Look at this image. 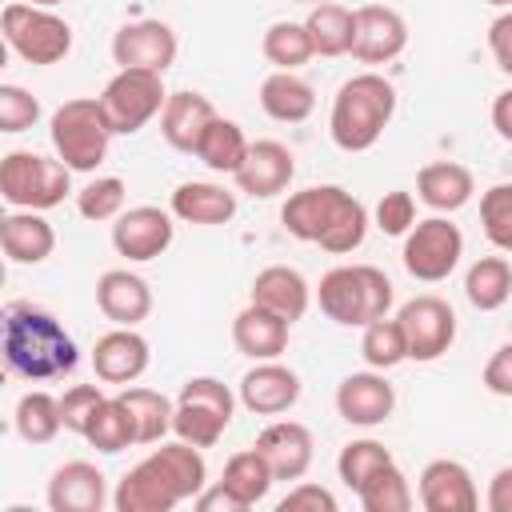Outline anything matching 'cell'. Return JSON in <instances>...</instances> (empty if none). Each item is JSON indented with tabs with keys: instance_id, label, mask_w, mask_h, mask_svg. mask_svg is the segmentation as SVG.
<instances>
[{
	"instance_id": "1",
	"label": "cell",
	"mask_w": 512,
	"mask_h": 512,
	"mask_svg": "<svg viewBox=\"0 0 512 512\" xmlns=\"http://www.w3.org/2000/svg\"><path fill=\"white\" fill-rule=\"evenodd\" d=\"M4 368L28 384L60 380L80 364V348L72 332L40 304L12 300L4 304V336H0Z\"/></svg>"
},
{
	"instance_id": "2",
	"label": "cell",
	"mask_w": 512,
	"mask_h": 512,
	"mask_svg": "<svg viewBox=\"0 0 512 512\" xmlns=\"http://www.w3.org/2000/svg\"><path fill=\"white\" fill-rule=\"evenodd\" d=\"M280 224L304 244H320L332 256L356 252L368 236V208L340 184H312L284 200Z\"/></svg>"
},
{
	"instance_id": "3",
	"label": "cell",
	"mask_w": 512,
	"mask_h": 512,
	"mask_svg": "<svg viewBox=\"0 0 512 512\" xmlns=\"http://www.w3.org/2000/svg\"><path fill=\"white\" fill-rule=\"evenodd\" d=\"M396 116V88L380 72L348 76L328 112V136L340 152H368Z\"/></svg>"
},
{
	"instance_id": "4",
	"label": "cell",
	"mask_w": 512,
	"mask_h": 512,
	"mask_svg": "<svg viewBox=\"0 0 512 512\" xmlns=\"http://www.w3.org/2000/svg\"><path fill=\"white\" fill-rule=\"evenodd\" d=\"M392 280L376 264H340L328 268L316 284V304L332 324L364 328L392 308Z\"/></svg>"
},
{
	"instance_id": "5",
	"label": "cell",
	"mask_w": 512,
	"mask_h": 512,
	"mask_svg": "<svg viewBox=\"0 0 512 512\" xmlns=\"http://www.w3.org/2000/svg\"><path fill=\"white\" fill-rule=\"evenodd\" d=\"M48 140L72 172H96L112 144V128L100 100L96 96L64 100L48 120Z\"/></svg>"
},
{
	"instance_id": "6",
	"label": "cell",
	"mask_w": 512,
	"mask_h": 512,
	"mask_svg": "<svg viewBox=\"0 0 512 512\" xmlns=\"http://www.w3.org/2000/svg\"><path fill=\"white\" fill-rule=\"evenodd\" d=\"M72 192V168L56 156H40V152H8L0 160V196L12 208H32V212H48L56 204H64V196Z\"/></svg>"
},
{
	"instance_id": "7",
	"label": "cell",
	"mask_w": 512,
	"mask_h": 512,
	"mask_svg": "<svg viewBox=\"0 0 512 512\" xmlns=\"http://www.w3.org/2000/svg\"><path fill=\"white\" fill-rule=\"evenodd\" d=\"M236 392L216 380V376H192L180 384L176 396V416H172V432L196 448H212L220 444V436L228 432L232 416H236Z\"/></svg>"
},
{
	"instance_id": "8",
	"label": "cell",
	"mask_w": 512,
	"mask_h": 512,
	"mask_svg": "<svg viewBox=\"0 0 512 512\" xmlns=\"http://www.w3.org/2000/svg\"><path fill=\"white\" fill-rule=\"evenodd\" d=\"M0 32H4V44L28 64H60L72 52V24L52 8H40L28 0L4 4Z\"/></svg>"
},
{
	"instance_id": "9",
	"label": "cell",
	"mask_w": 512,
	"mask_h": 512,
	"mask_svg": "<svg viewBox=\"0 0 512 512\" xmlns=\"http://www.w3.org/2000/svg\"><path fill=\"white\" fill-rule=\"evenodd\" d=\"M96 100H100V108H104V116H108L112 136H132V132H140L152 116L164 112L168 92H164V76H160V72L120 68V72L104 84V92H100Z\"/></svg>"
},
{
	"instance_id": "10",
	"label": "cell",
	"mask_w": 512,
	"mask_h": 512,
	"mask_svg": "<svg viewBox=\"0 0 512 512\" xmlns=\"http://www.w3.org/2000/svg\"><path fill=\"white\" fill-rule=\"evenodd\" d=\"M464 256V232L448 220V216H428V220H416L404 236V272L420 284H440L456 272Z\"/></svg>"
},
{
	"instance_id": "11",
	"label": "cell",
	"mask_w": 512,
	"mask_h": 512,
	"mask_svg": "<svg viewBox=\"0 0 512 512\" xmlns=\"http://www.w3.org/2000/svg\"><path fill=\"white\" fill-rule=\"evenodd\" d=\"M396 320H400L404 340H408V360H416V364L440 360L456 340V312H452L448 300H440L432 292L412 296L408 304H400Z\"/></svg>"
},
{
	"instance_id": "12",
	"label": "cell",
	"mask_w": 512,
	"mask_h": 512,
	"mask_svg": "<svg viewBox=\"0 0 512 512\" xmlns=\"http://www.w3.org/2000/svg\"><path fill=\"white\" fill-rule=\"evenodd\" d=\"M176 216L156 208V204H136V208H124L116 220H112V248L128 260V264H148L156 256L168 252L172 236H176Z\"/></svg>"
},
{
	"instance_id": "13",
	"label": "cell",
	"mask_w": 512,
	"mask_h": 512,
	"mask_svg": "<svg viewBox=\"0 0 512 512\" xmlns=\"http://www.w3.org/2000/svg\"><path fill=\"white\" fill-rule=\"evenodd\" d=\"M180 40L164 20H132L120 24L112 36V60L116 68H144V72H168L176 64Z\"/></svg>"
},
{
	"instance_id": "14",
	"label": "cell",
	"mask_w": 512,
	"mask_h": 512,
	"mask_svg": "<svg viewBox=\"0 0 512 512\" xmlns=\"http://www.w3.org/2000/svg\"><path fill=\"white\" fill-rule=\"evenodd\" d=\"M408 48V20L388 4H364L356 8L352 24V52L360 64H388Z\"/></svg>"
},
{
	"instance_id": "15",
	"label": "cell",
	"mask_w": 512,
	"mask_h": 512,
	"mask_svg": "<svg viewBox=\"0 0 512 512\" xmlns=\"http://www.w3.org/2000/svg\"><path fill=\"white\" fill-rule=\"evenodd\" d=\"M396 408V388L384 380V372H348L336 384V412L352 428H376L392 416Z\"/></svg>"
},
{
	"instance_id": "16",
	"label": "cell",
	"mask_w": 512,
	"mask_h": 512,
	"mask_svg": "<svg viewBox=\"0 0 512 512\" xmlns=\"http://www.w3.org/2000/svg\"><path fill=\"white\" fill-rule=\"evenodd\" d=\"M148 364H152V352H148V340L136 328H120L116 324L112 332H104L92 344V372L104 384L128 388L148 372Z\"/></svg>"
},
{
	"instance_id": "17",
	"label": "cell",
	"mask_w": 512,
	"mask_h": 512,
	"mask_svg": "<svg viewBox=\"0 0 512 512\" xmlns=\"http://www.w3.org/2000/svg\"><path fill=\"white\" fill-rule=\"evenodd\" d=\"M292 176H296V160H292L288 144H280V140H252L244 164L232 172L236 188L256 200L280 196L292 184Z\"/></svg>"
},
{
	"instance_id": "18",
	"label": "cell",
	"mask_w": 512,
	"mask_h": 512,
	"mask_svg": "<svg viewBox=\"0 0 512 512\" xmlns=\"http://www.w3.org/2000/svg\"><path fill=\"white\" fill-rule=\"evenodd\" d=\"M240 404L256 416H280L300 400V376L280 360H256L240 376Z\"/></svg>"
},
{
	"instance_id": "19",
	"label": "cell",
	"mask_w": 512,
	"mask_h": 512,
	"mask_svg": "<svg viewBox=\"0 0 512 512\" xmlns=\"http://www.w3.org/2000/svg\"><path fill=\"white\" fill-rule=\"evenodd\" d=\"M416 496L428 512H476L480 508V492L472 472L460 460H428L416 484Z\"/></svg>"
},
{
	"instance_id": "20",
	"label": "cell",
	"mask_w": 512,
	"mask_h": 512,
	"mask_svg": "<svg viewBox=\"0 0 512 512\" xmlns=\"http://www.w3.org/2000/svg\"><path fill=\"white\" fill-rule=\"evenodd\" d=\"M256 448L272 464L276 480H300L312 468V456H316V440L300 420H272L256 436Z\"/></svg>"
},
{
	"instance_id": "21",
	"label": "cell",
	"mask_w": 512,
	"mask_h": 512,
	"mask_svg": "<svg viewBox=\"0 0 512 512\" xmlns=\"http://www.w3.org/2000/svg\"><path fill=\"white\" fill-rule=\"evenodd\" d=\"M108 504V480L88 460H68L48 480V508L52 512H100Z\"/></svg>"
},
{
	"instance_id": "22",
	"label": "cell",
	"mask_w": 512,
	"mask_h": 512,
	"mask_svg": "<svg viewBox=\"0 0 512 512\" xmlns=\"http://www.w3.org/2000/svg\"><path fill=\"white\" fill-rule=\"evenodd\" d=\"M96 308L120 324V328H136L140 320H148L152 312V288L140 272H128V268H108L100 280H96Z\"/></svg>"
},
{
	"instance_id": "23",
	"label": "cell",
	"mask_w": 512,
	"mask_h": 512,
	"mask_svg": "<svg viewBox=\"0 0 512 512\" xmlns=\"http://www.w3.org/2000/svg\"><path fill=\"white\" fill-rule=\"evenodd\" d=\"M220 112L212 108V100L208 96H200V92H168V100H164V112H160V136L176 148V152H192L196 156V148H200V140H204V132H208V124L216 120Z\"/></svg>"
},
{
	"instance_id": "24",
	"label": "cell",
	"mask_w": 512,
	"mask_h": 512,
	"mask_svg": "<svg viewBox=\"0 0 512 512\" xmlns=\"http://www.w3.org/2000/svg\"><path fill=\"white\" fill-rule=\"evenodd\" d=\"M248 300L268 308V312H276V316H284L288 324H296L308 312V304H312V288H308V280L296 268L268 264V268L256 272V280L248 288Z\"/></svg>"
},
{
	"instance_id": "25",
	"label": "cell",
	"mask_w": 512,
	"mask_h": 512,
	"mask_svg": "<svg viewBox=\"0 0 512 512\" xmlns=\"http://www.w3.org/2000/svg\"><path fill=\"white\" fill-rule=\"evenodd\" d=\"M288 332H292V324L284 316H276L252 300H248V308H240L232 316V344L248 360H280V352L288 348Z\"/></svg>"
},
{
	"instance_id": "26",
	"label": "cell",
	"mask_w": 512,
	"mask_h": 512,
	"mask_svg": "<svg viewBox=\"0 0 512 512\" xmlns=\"http://www.w3.org/2000/svg\"><path fill=\"white\" fill-rule=\"evenodd\" d=\"M0 248L12 264H44L56 248V228L44 220V212L16 208L0 220Z\"/></svg>"
},
{
	"instance_id": "27",
	"label": "cell",
	"mask_w": 512,
	"mask_h": 512,
	"mask_svg": "<svg viewBox=\"0 0 512 512\" xmlns=\"http://www.w3.org/2000/svg\"><path fill=\"white\" fill-rule=\"evenodd\" d=\"M472 192H476V180H472V172H468L464 164H456V160H432V164H424V168L416 172V196H420L432 212H440V216L464 208V204L472 200Z\"/></svg>"
},
{
	"instance_id": "28",
	"label": "cell",
	"mask_w": 512,
	"mask_h": 512,
	"mask_svg": "<svg viewBox=\"0 0 512 512\" xmlns=\"http://www.w3.org/2000/svg\"><path fill=\"white\" fill-rule=\"evenodd\" d=\"M176 220L184 224H200V228H212V224H228L236 216V192H228L224 184H212V180H184L176 192H172V208H168Z\"/></svg>"
},
{
	"instance_id": "29",
	"label": "cell",
	"mask_w": 512,
	"mask_h": 512,
	"mask_svg": "<svg viewBox=\"0 0 512 512\" xmlns=\"http://www.w3.org/2000/svg\"><path fill=\"white\" fill-rule=\"evenodd\" d=\"M180 504V496L172 492V484L148 464V456L124 472V480L112 492V508L116 512H172Z\"/></svg>"
},
{
	"instance_id": "30",
	"label": "cell",
	"mask_w": 512,
	"mask_h": 512,
	"mask_svg": "<svg viewBox=\"0 0 512 512\" xmlns=\"http://www.w3.org/2000/svg\"><path fill=\"white\" fill-rule=\"evenodd\" d=\"M260 108H264V116H272L276 124H300V120H308V116L316 112V92H312V84H308L304 76L276 68V72L264 76V84H260Z\"/></svg>"
},
{
	"instance_id": "31",
	"label": "cell",
	"mask_w": 512,
	"mask_h": 512,
	"mask_svg": "<svg viewBox=\"0 0 512 512\" xmlns=\"http://www.w3.org/2000/svg\"><path fill=\"white\" fill-rule=\"evenodd\" d=\"M352 24H356V8H344L336 0L312 4L304 16V28L312 36L316 56H348L352 52Z\"/></svg>"
},
{
	"instance_id": "32",
	"label": "cell",
	"mask_w": 512,
	"mask_h": 512,
	"mask_svg": "<svg viewBox=\"0 0 512 512\" xmlns=\"http://www.w3.org/2000/svg\"><path fill=\"white\" fill-rule=\"evenodd\" d=\"M120 400H124V404H128V412H132V424H136V444H160V440L172 432L176 404H172L164 392L132 384V388H124V392H120Z\"/></svg>"
},
{
	"instance_id": "33",
	"label": "cell",
	"mask_w": 512,
	"mask_h": 512,
	"mask_svg": "<svg viewBox=\"0 0 512 512\" xmlns=\"http://www.w3.org/2000/svg\"><path fill=\"white\" fill-rule=\"evenodd\" d=\"M12 424H16V436H20L24 444H52V440L60 436V428H64L60 396H52V392H44V388L24 392V396L16 400Z\"/></svg>"
},
{
	"instance_id": "34",
	"label": "cell",
	"mask_w": 512,
	"mask_h": 512,
	"mask_svg": "<svg viewBox=\"0 0 512 512\" xmlns=\"http://www.w3.org/2000/svg\"><path fill=\"white\" fill-rule=\"evenodd\" d=\"M248 144H252V140L244 136V128H240L236 120L216 116V120L208 124V132H204L200 148H196V160H200L208 172H224V176H232V172L244 164Z\"/></svg>"
},
{
	"instance_id": "35",
	"label": "cell",
	"mask_w": 512,
	"mask_h": 512,
	"mask_svg": "<svg viewBox=\"0 0 512 512\" xmlns=\"http://www.w3.org/2000/svg\"><path fill=\"white\" fill-rule=\"evenodd\" d=\"M464 296L480 312H496L512 296V264L504 256H480L464 276Z\"/></svg>"
},
{
	"instance_id": "36",
	"label": "cell",
	"mask_w": 512,
	"mask_h": 512,
	"mask_svg": "<svg viewBox=\"0 0 512 512\" xmlns=\"http://www.w3.org/2000/svg\"><path fill=\"white\" fill-rule=\"evenodd\" d=\"M260 52H264V60H268L272 68H280V72H296L300 64H308V60L316 56L304 20H276V24H268V32H264V40H260Z\"/></svg>"
},
{
	"instance_id": "37",
	"label": "cell",
	"mask_w": 512,
	"mask_h": 512,
	"mask_svg": "<svg viewBox=\"0 0 512 512\" xmlns=\"http://www.w3.org/2000/svg\"><path fill=\"white\" fill-rule=\"evenodd\" d=\"M220 484H224V488H232V492L252 508V504H260V500L268 496V488L276 484V472H272V464L260 456V448L252 444V448H244V452L228 456Z\"/></svg>"
},
{
	"instance_id": "38",
	"label": "cell",
	"mask_w": 512,
	"mask_h": 512,
	"mask_svg": "<svg viewBox=\"0 0 512 512\" xmlns=\"http://www.w3.org/2000/svg\"><path fill=\"white\" fill-rule=\"evenodd\" d=\"M84 440H88L96 452H108V456H116V452H124L128 444H136V424H132L128 404H124L120 396H108V400L96 408V416H92Z\"/></svg>"
},
{
	"instance_id": "39",
	"label": "cell",
	"mask_w": 512,
	"mask_h": 512,
	"mask_svg": "<svg viewBox=\"0 0 512 512\" xmlns=\"http://www.w3.org/2000/svg\"><path fill=\"white\" fill-rule=\"evenodd\" d=\"M356 500H360V508L364 512H408L412 508V484H408V476L396 468V460L392 464H384L376 476H368L360 488H356Z\"/></svg>"
},
{
	"instance_id": "40",
	"label": "cell",
	"mask_w": 512,
	"mask_h": 512,
	"mask_svg": "<svg viewBox=\"0 0 512 512\" xmlns=\"http://www.w3.org/2000/svg\"><path fill=\"white\" fill-rule=\"evenodd\" d=\"M360 356H364V364H368V368H376V372H388V368L404 364V360H408V340H404L400 320L380 316V320L364 324Z\"/></svg>"
},
{
	"instance_id": "41",
	"label": "cell",
	"mask_w": 512,
	"mask_h": 512,
	"mask_svg": "<svg viewBox=\"0 0 512 512\" xmlns=\"http://www.w3.org/2000/svg\"><path fill=\"white\" fill-rule=\"evenodd\" d=\"M384 464H392V452L380 444V440H372V436H364V440H348L344 448H340V456H336V472H340V480L356 492L368 476H376Z\"/></svg>"
},
{
	"instance_id": "42",
	"label": "cell",
	"mask_w": 512,
	"mask_h": 512,
	"mask_svg": "<svg viewBox=\"0 0 512 512\" xmlns=\"http://www.w3.org/2000/svg\"><path fill=\"white\" fill-rule=\"evenodd\" d=\"M124 200H128V188L120 176H96L76 192V212L92 224H104L124 212Z\"/></svg>"
},
{
	"instance_id": "43",
	"label": "cell",
	"mask_w": 512,
	"mask_h": 512,
	"mask_svg": "<svg viewBox=\"0 0 512 512\" xmlns=\"http://www.w3.org/2000/svg\"><path fill=\"white\" fill-rule=\"evenodd\" d=\"M480 224L496 252H512V184H492L480 196Z\"/></svg>"
},
{
	"instance_id": "44",
	"label": "cell",
	"mask_w": 512,
	"mask_h": 512,
	"mask_svg": "<svg viewBox=\"0 0 512 512\" xmlns=\"http://www.w3.org/2000/svg\"><path fill=\"white\" fill-rule=\"evenodd\" d=\"M40 120V100L20 84H0V132H28Z\"/></svg>"
},
{
	"instance_id": "45",
	"label": "cell",
	"mask_w": 512,
	"mask_h": 512,
	"mask_svg": "<svg viewBox=\"0 0 512 512\" xmlns=\"http://www.w3.org/2000/svg\"><path fill=\"white\" fill-rule=\"evenodd\" d=\"M104 400H108V396L100 392V384H72V388L60 396L64 432L84 436V432H88V424H92V416H96V408H100Z\"/></svg>"
},
{
	"instance_id": "46",
	"label": "cell",
	"mask_w": 512,
	"mask_h": 512,
	"mask_svg": "<svg viewBox=\"0 0 512 512\" xmlns=\"http://www.w3.org/2000/svg\"><path fill=\"white\" fill-rule=\"evenodd\" d=\"M412 224H416V200H412V192H404V188L384 192L380 204H376V228L384 236H408Z\"/></svg>"
},
{
	"instance_id": "47",
	"label": "cell",
	"mask_w": 512,
	"mask_h": 512,
	"mask_svg": "<svg viewBox=\"0 0 512 512\" xmlns=\"http://www.w3.org/2000/svg\"><path fill=\"white\" fill-rule=\"evenodd\" d=\"M276 512H336V496L328 488H320V484L300 480L288 496H280Z\"/></svg>"
},
{
	"instance_id": "48",
	"label": "cell",
	"mask_w": 512,
	"mask_h": 512,
	"mask_svg": "<svg viewBox=\"0 0 512 512\" xmlns=\"http://www.w3.org/2000/svg\"><path fill=\"white\" fill-rule=\"evenodd\" d=\"M480 380H484V388H488L492 396H508V400H512V344H500V348L488 356Z\"/></svg>"
},
{
	"instance_id": "49",
	"label": "cell",
	"mask_w": 512,
	"mask_h": 512,
	"mask_svg": "<svg viewBox=\"0 0 512 512\" xmlns=\"http://www.w3.org/2000/svg\"><path fill=\"white\" fill-rule=\"evenodd\" d=\"M488 52L496 60V68L504 76H512V8H504L492 24H488Z\"/></svg>"
},
{
	"instance_id": "50",
	"label": "cell",
	"mask_w": 512,
	"mask_h": 512,
	"mask_svg": "<svg viewBox=\"0 0 512 512\" xmlns=\"http://www.w3.org/2000/svg\"><path fill=\"white\" fill-rule=\"evenodd\" d=\"M192 504H196L200 512H248V504H244V500H240L232 488H224L220 480H216L212 488H204V492H200Z\"/></svg>"
},
{
	"instance_id": "51",
	"label": "cell",
	"mask_w": 512,
	"mask_h": 512,
	"mask_svg": "<svg viewBox=\"0 0 512 512\" xmlns=\"http://www.w3.org/2000/svg\"><path fill=\"white\" fill-rule=\"evenodd\" d=\"M484 504H488V512H512V464H504V468L492 472Z\"/></svg>"
},
{
	"instance_id": "52",
	"label": "cell",
	"mask_w": 512,
	"mask_h": 512,
	"mask_svg": "<svg viewBox=\"0 0 512 512\" xmlns=\"http://www.w3.org/2000/svg\"><path fill=\"white\" fill-rule=\"evenodd\" d=\"M492 128L500 140L512 144V88H504L496 100H492Z\"/></svg>"
},
{
	"instance_id": "53",
	"label": "cell",
	"mask_w": 512,
	"mask_h": 512,
	"mask_svg": "<svg viewBox=\"0 0 512 512\" xmlns=\"http://www.w3.org/2000/svg\"><path fill=\"white\" fill-rule=\"evenodd\" d=\"M28 4H40V8H56V4H64V0H28Z\"/></svg>"
},
{
	"instance_id": "54",
	"label": "cell",
	"mask_w": 512,
	"mask_h": 512,
	"mask_svg": "<svg viewBox=\"0 0 512 512\" xmlns=\"http://www.w3.org/2000/svg\"><path fill=\"white\" fill-rule=\"evenodd\" d=\"M488 4H496V8H512V0H488Z\"/></svg>"
},
{
	"instance_id": "55",
	"label": "cell",
	"mask_w": 512,
	"mask_h": 512,
	"mask_svg": "<svg viewBox=\"0 0 512 512\" xmlns=\"http://www.w3.org/2000/svg\"><path fill=\"white\" fill-rule=\"evenodd\" d=\"M292 4H324V0H292Z\"/></svg>"
}]
</instances>
